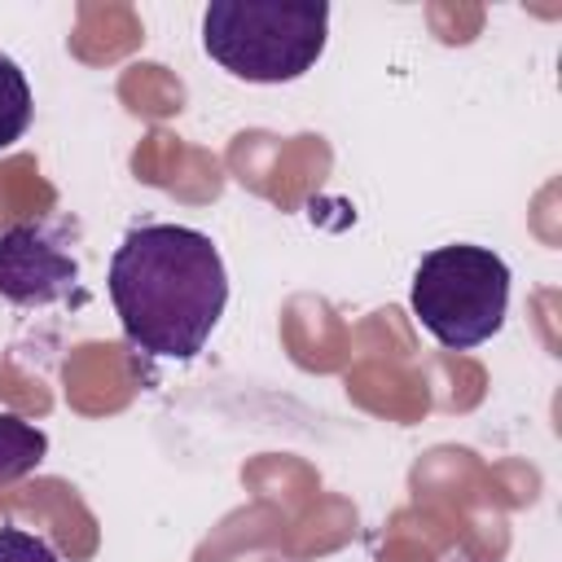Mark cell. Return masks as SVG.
Wrapping results in <instances>:
<instances>
[{
	"label": "cell",
	"mask_w": 562,
	"mask_h": 562,
	"mask_svg": "<svg viewBox=\"0 0 562 562\" xmlns=\"http://www.w3.org/2000/svg\"><path fill=\"white\" fill-rule=\"evenodd\" d=\"M110 303L132 347L158 360H193L228 303L215 241L184 224H140L110 259Z\"/></svg>",
	"instance_id": "1"
},
{
	"label": "cell",
	"mask_w": 562,
	"mask_h": 562,
	"mask_svg": "<svg viewBox=\"0 0 562 562\" xmlns=\"http://www.w3.org/2000/svg\"><path fill=\"white\" fill-rule=\"evenodd\" d=\"M329 35L325 0H211L202 13L206 57L246 83H290L316 66Z\"/></svg>",
	"instance_id": "2"
},
{
	"label": "cell",
	"mask_w": 562,
	"mask_h": 562,
	"mask_svg": "<svg viewBox=\"0 0 562 562\" xmlns=\"http://www.w3.org/2000/svg\"><path fill=\"white\" fill-rule=\"evenodd\" d=\"M408 303L422 329L439 347L448 351L479 347L505 325L509 263L496 250L474 246V241L435 246L430 255H422L413 272Z\"/></svg>",
	"instance_id": "3"
},
{
	"label": "cell",
	"mask_w": 562,
	"mask_h": 562,
	"mask_svg": "<svg viewBox=\"0 0 562 562\" xmlns=\"http://www.w3.org/2000/svg\"><path fill=\"white\" fill-rule=\"evenodd\" d=\"M79 285V263L44 237L35 224H13L0 233V299L13 307H48L70 299Z\"/></svg>",
	"instance_id": "4"
},
{
	"label": "cell",
	"mask_w": 562,
	"mask_h": 562,
	"mask_svg": "<svg viewBox=\"0 0 562 562\" xmlns=\"http://www.w3.org/2000/svg\"><path fill=\"white\" fill-rule=\"evenodd\" d=\"M48 457V435L18 413H0V483H18Z\"/></svg>",
	"instance_id": "5"
},
{
	"label": "cell",
	"mask_w": 562,
	"mask_h": 562,
	"mask_svg": "<svg viewBox=\"0 0 562 562\" xmlns=\"http://www.w3.org/2000/svg\"><path fill=\"white\" fill-rule=\"evenodd\" d=\"M31 110H35V101H31V83H26L22 66L0 53V149H9L13 140L26 136Z\"/></svg>",
	"instance_id": "6"
},
{
	"label": "cell",
	"mask_w": 562,
	"mask_h": 562,
	"mask_svg": "<svg viewBox=\"0 0 562 562\" xmlns=\"http://www.w3.org/2000/svg\"><path fill=\"white\" fill-rule=\"evenodd\" d=\"M0 562H61L48 540L22 531V527H0Z\"/></svg>",
	"instance_id": "7"
}]
</instances>
